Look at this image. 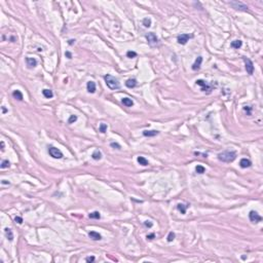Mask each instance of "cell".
Here are the masks:
<instances>
[{
  "label": "cell",
  "instance_id": "cell-27",
  "mask_svg": "<svg viewBox=\"0 0 263 263\" xmlns=\"http://www.w3.org/2000/svg\"><path fill=\"white\" fill-rule=\"evenodd\" d=\"M143 25H144L146 28H149V27L151 26V19H149V17L143 19Z\"/></svg>",
  "mask_w": 263,
  "mask_h": 263
},
{
  "label": "cell",
  "instance_id": "cell-38",
  "mask_svg": "<svg viewBox=\"0 0 263 263\" xmlns=\"http://www.w3.org/2000/svg\"><path fill=\"white\" fill-rule=\"evenodd\" d=\"M65 56L68 58V59H71V58H72V55H71V52H70V51H66Z\"/></svg>",
  "mask_w": 263,
  "mask_h": 263
},
{
  "label": "cell",
  "instance_id": "cell-36",
  "mask_svg": "<svg viewBox=\"0 0 263 263\" xmlns=\"http://www.w3.org/2000/svg\"><path fill=\"white\" fill-rule=\"evenodd\" d=\"M85 261H86V262H94V261H95V257H94V256L86 257V258H85Z\"/></svg>",
  "mask_w": 263,
  "mask_h": 263
},
{
  "label": "cell",
  "instance_id": "cell-22",
  "mask_svg": "<svg viewBox=\"0 0 263 263\" xmlns=\"http://www.w3.org/2000/svg\"><path fill=\"white\" fill-rule=\"evenodd\" d=\"M137 162L139 163V164H141V165H143V166H146V165L149 164L148 160L145 157H143V156H139V157L137 158Z\"/></svg>",
  "mask_w": 263,
  "mask_h": 263
},
{
  "label": "cell",
  "instance_id": "cell-30",
  "mask_svg": "<svg viewBox=\"0 0 263 263\" xmlns=\"http://www.w3.org/2000/svg\"><path fill=\"white\" fill-rule=\"evenodd\" d=\"M99 131L101 132V133H105V132L107 131V124H106V123H101V124H100Z\"/></svg>",
  "mask_w": 263,
  "mask_h": 263
},
{
  "label": "cell",
  "instance_id": "cell-32",
  "mask_svg": "<svg viewBox=\"0 0 263 263\" xmlns=\"http://www.w3.org/2000/svg\"><path fill=\"white\" fill-rule=\"evenodd\" d=\"M127 57H128V58H130V59H133V58L137 57V52L130 50V51H128V52H127Z\"/></svg>",
  "mask_w": 263,
  "mask_h": 263
},
{
  "label": "cell",
  "instance_id": "cell-16",
  "mask_svg": "<svg viewBox=\"0 0 263 263\" xmlns=\"http://www.w3.org/2000/svg\"><path fill=\"white\" fill-rule=\"evenodd\" d=\"M231 47L234 49H238L242 47V45H243V41L242 40H234V41H232L231 42Z\"/></svg>",
  "mask_w": 263,
  "mask_h": 263
},
{
  "label": "cell",
  "instance_id": "cell-10",
  "mask_svg": "<svg viewBox=\"0 0 263 263\" xmlns=\"http://www.w3.org/2000/svg\"><path fill=\"white\" fill-rule=\"evenodd\" d=\"M26 63H27V66L29 68H35L37 66V60L34 59V58H30V57H27L26 58Z\"/></svg>",
  "mask_w": 263,
  "mask_h": 263
},
{
  "label": "cell",
  "instance_id": "cell-19",
  "mask_svg": "<svg viewBox=\"0 0 263 263\" xmlns=\"http://www.w3.org/2000/svg\"><path fill=\"white\" fill-rule=\"evenodd\" d=\"M121 103L124 105V106H127V107H132L133 105H134V102H133V100L130 98H123L121 100Z\"/></svg>",
  "mask_w": 263,
  "mask_h": 263
},
{
  "label": "cell",
  "instance_id": "cell-26",
  "mask_svg": "<svg viewBox=\"0 0 263 263\" xmlns=\"http://www.w3.org/2000/svg\"><path fill=\"white\" fill-rule=\"evenodd\" d=\"M195 172H196L197 174H204L206 172V169H205V166L198 164V165L195 166Z\"/></svg>",
  "mask_w": 263,
  "mask_h": 263
},
{
  "label": "cell",
  "instance_id": "cell-34",
  "mask_svg": "<svg viewBox=\"0 0 263 263\" xmlns=\"http://www.w3.org/2000/svg\"><path fill=\"white\" fill-rule=\"evenodd\" d=\"M144 225H145L146 227H148V228H151V227L153 226V223H152L151 221H145V222H144Z\"/></svg>",
  "mask_w": 263,
  "mask_h": 263
},
{
  "label": "cell",
  "instance_id": "cell-8",
  "mask_svg": "<svg viewBox=\"0 0 263 263\" xmlns=\"http://www.w3.org/2000/svg\"><path fill=\"white\" fill-rule=\"evenodd\" d=\"M145 37H146V39H147L148 43L151 44V45H154V44H156V43L158 42L157 36H156L153 32H149L148 34H146Z\"/></svg>",
  "mask_w": 263,
  "mask_h": 263
},
{
  "label": "cell",
  "instance_id": "cell-41",
  "mask_svg": "<svg viewBox=\"0 0 263 263\" xmlns=\"http://www.w3.org/2000/svg\"><path fill=\"white\" fill-rule=\"evenodd\" d=\"M74 42H75V40H73V39H71V40H69V44H70V45H72V44H73V43H74Z\"/></svg>",
  "mask_w": 263,
  "mask_h": 263
},
{
  "label": "cell",
  "instance_id": "cell-1",
  "mask_svg": "<svg viewBox=\"0 0 263 263\" xmlns=\"http://www.w3.org/2000/svg\"><path fill=\"white\" fill-rule=\"evenodd\" d=\"M236 158V152L235 151H223L218 154V159L223 163H232Z\"/></svg>",
  "mask_w": 263,
  "mask_h": 263
},
{
  "label": "cell",
  "instance_id": "cell-6",
  "mask_svg": "<svg viewBox=\"0 0 263 263\" xmlns=\"http://www.w3.org/2000/svg\"><path fill=\"white\" fill-rule=\"evenodd\" d=\"M249 219H250V221L253 222V223H258V222H260V221L262 220V217L257 213V212H255V211H250V213H249Z\"/></svg>",
  "mask_w": 263,
  "mask_h": 263
},
{
  "label": "cell",
  "instance_id": "cell-5",
  "mask_svg": "<svg viewBox=\"0 0 263 263\" xmlns=\"http://www.w3.org/2000/svg\"><path fill=\"white\" fill-rule=\"evenodd\" d=\"M243 60H244V62H245L246 70H247V72H248V74L252 75V74L254 73V64H253V62H252L250 59L246 58V57H244Z\"/></svg>",
  "mask_w": 263,
  "mask_h": 263
},
{
  "label": "cell",
  "instance_id": "cell-14",
  "mask_svg": "<svg viewBox=\"0 0 263 263\" xmlns=\"http://www.w3.org/2000/svg\"><path fill=\"white\" fill-rule=\"evenodd\" d=\"M201 62H202V58H201V57H197V59L195 60V62H194V63H193V65H192V70L197 71V70L200 68Z\"/></svg>",
  "mask_w": 263,
  "mask_h": 263
},
{
  "label": "cell",
  "instance_id": "cell-31",
  "mask_svg": "<svg viewBox=\"0 0 263 263\" xmlns=\"http://www.w3.org/2000/svg\"><path fill=\"white\" fill-rule=\"evenodd\" d=\"M77 120V116L76 115H71L70 117H69V119H68V123H73V122H75Z\"/></svg>",
  "mask_w": 263,
  "mask_h": 263
},
{
  "label": "cell",
  "instance_id": "cell-33",
  "mask_svg": "<svg viewBox=\"0 0 263 263\" xmlns=\"http://www.w3.org/2000/svg\"><path fill=\"white\" fill-rule=\"evenodd\" d=\"M110 146L112 148H115V149H121V146H120L118 143H116V142H112V143L110 144Z\"/></svg>",
  "mask_w": 263,
  "mask_h": 263
},
{
  "label": "cell",
  "instance_id": "cell-21",
  "mask_svg": "<svg viewBox=\"0 0 263 263\" xmlns=\"http://www.w3.org/2000/svg\"><path fill=\"white\" fill-rule=\"evenodd\" d=\"M42 95L45 97L46 99H50L53 97V93H52V91H50V89H47V88H45V89H43L42 91Z\"/></svg>",
  "mask_w": 263,
  "mask_h": 263
},
{
  "label": "cell",
  "instance_id": "cell-43",
  "mask_svg": "<svg viewBox=\"0 0 263 263\" xmlns=\"http://www.w3.org/2000/svg\"><path fill=\"white\" fill-rule=\"evenodd\" d=\"M6 111H7V110H6V108H5V107H2V112H3V113H5Z\"/></svg>",
  "mask_w": 263,
  "mask_h": 263
},
{
  "label": "cell",
  "instance_id": "cell-28",
  "mask_svg": "<svg viewBox=\"0 0 263 263\" xmlns=\"http://www.w3.org/2000/svg\"><path fill=\"white\" fill-rule=\"evenodd\" d=\"M175 236H176V235H175V233H174L173 231H171V232L169 233V235H168V242H169V243L173 242V241L175 240Z\"/></svg>",
  "mask_w": 263,
  "mask_h": 263
},
{
  "label": "cell",
  "instance_id": "cell-15",
  "mask_svg": "<svg viewBox=\"0 0 263 263\" xmlns=\"http://www.w3.org/2000/svg\"><path fill=\"white\" fill-rule=\"evenodd\" d=\"M159 134L158 131H155V130H151V131H144L143 132V135L145 137H155Z\"/></svg>",
  "mask_w": 263,
  "mask_h": 263
},
{
  "label": "cell",
  "instance_id": "cell-24",
  "mask_svg": "<svg viewBox=\"0 0 263 263\" xmlns=\"http://www.w3.org/2000/svg\"><path fill=\"white\" fill-rule=\"evenodd\" d=\"M187 208H188V206H186V205H183V204H178V206H177V209L179 210L181 212V214H186V210H187Z\"/></svg>",
  "mask_w": 263,
  "mask_h": 263
},
{
  "label": "cell",
  "instance_id": "cell-25",
  "mask_svg": "<svg viewBox=\"0 0 263 263\" xmlns=\"http://www.w3.org/2000/svg\"><path fill=\"white\" fill-rule=\"evenodd\" d=\"M88 217H89L91 219H97V220H99V219L101 218V215H100L99 212L95 211V212H93V213L89 214V215H88Z\"/></svg>",
  "mask_w": 263,
  "mask_h": 263
},
{
  "label": "cell",
  "instance_id": "cell-29",
  "mask_svg": "<svg viewBox=\"0 0 263 263\" xmlns=\"http://www.w3.org/2000/svg\"><path fill=\"white\" fill-rule=\"evenodd\" d=\"M0 166H1V169H6V168H9V166H10V164H9V162H8V160H6V159H5V160H3V162H2V164H1Z\"/></svg>",
  "mask_w": 263,
  "mask_h": 263
},
{
  "label": "cell",
  "instance_id": "cell-9",
  "mask_svg": "<svg viewBox=\"0 0 263 263\" xmlns=\"http://www.w3.org/2000/svg\"><path fill=\"white\" fill-rule=\"evenodd\" d=\"M190 38H191V35H189V34H181V35H179V36L177 37V41H178V43L184 45V44L187 43V41H188Z\"/></svg>",
  "mask_w": 263,
  "mask_h": 263
},
{
  "label": "cell",
  "instance_id": "cell-37",
  "mask_svg": "<svg viewBox=\"0 0 263 263\" xmlns=\"http://www.w3.org/2000/svg\"><path fill=\"white\" fill-rule=\"evenodd\" d=\"M15 221H16V223H19V224H22V223H23V219H22L21 217H16V218H15Z\"/></svg>",
  "mask_w": 263,
  "mask_h": 263
},
{
  "label": "cell",
  "instance_id": "cell-17",
  "mask_svg": "<svg viewBox=\"0 0 263 263\" xmlns=\"http://www.w3.org/2000/svg\"><path fill=\"white\" fill-rule=\"evenodd\" d=\"M4 233H5V236L8 241H13L14 240V233H13V230L10 228H5L4 230Z\"/></svg>",
  "mask_w": 263,
  "mask_h": 263
},
{
  "label": "cell",
  "instance_id": "cell-35",
  "mask_svg": "<svg viewBox=\"0 0 263 263\" xmlns=\"http://www.w3.org/2000/svg\"><path fill=\"white\" fill-rule=\"evenodd\" d=\"M244 110L246 111L248 115H251V110H252V108H251V107H249V106H245V107H244Z\"/></svg>",
  "mask_w": 263,
  "mask_h": 263
},
{
  "label": "cell",
  "instance_id": "cell-42",
  "mask_svg": "<svg viewBox=\"0 0 263 263\" xmlns=\"http://www.w3.org/2000/svg\"><path fill=\"white\" fill-rule=\"evenodd\" d=\"M2 184H9V182L7 180H2Z\"/></svg>",
  "mask_w": 263,
  "mask_h": 263
},
{
  "label": "cell",
  "instance_id": "cell-20",
  "mask_svg": "<svg viewBox=\"0 0 263 263\" xmlns=\"http://www.w3.org/2000/svg\"><path fill=\"white\" fill-rule=\"evenodd\" d=\"M92 157L95 159V160H100L102 158V152L100 150H95L92 154Z\"/></svg>",
  "mask_w": 263,
  "mask_h": 263
},
{
  "label": "cell",
  "instance_id": "cell-12",
  "mask_svg": "<svg viewBox=\"0 0 263 263\" xmlns=\"http://www.w3.org/2000/svg\"><path fill=\"white\" fill-rule=\"evenodd\" d=\"M251 160L250 159H248V158H242L241 159V162H240V165H241V168H243V169H247V168H250L251 166Z\"/></svg>",
  "mask_w": 263,
  "mask_h": 263
},
{
  "label": "cell",
  "instance_id": "cell-4",
  "mask_svg": "<svg viewBox=\"0 0 263 263\" xmlns=\"http://www.w3.org/2000/svg\"><path fill=\"white\" fill-rule=\"evenodd\" d=\"M196 84L201 87V91H202V92H209V93H210V92L212 91V88H213L212 85H210L208 82L202 80V79H198V80H196Z\"/></svg>",
  "mask_w": 263,
  "mask_h": 263
},
{
  "label": "cell",
  "instance_id": "cell-13",
  "mask_svg": "<svg viewBox=\"0 0 263 263\" xmlns=\"http://www.w3.org/2000/svg\"><path fill=\"white\" fill-rule=\"evenodd\" d=\"M86 88H87V92L91 93V94H94L96 92V83L94 81H88L87 84H86Z\"/></svg>",
  "mask_w": 263,
  "mask_h": 263
},
{
  "label": "cell",
  "instance_id": "cell-39",
  "mask_svg": "<svg viewBox=\"0 0 263 263\" xmlns=\"http://www.w3.org/2000/svg\"><path fill=\"white\" fill-rule=\"evenodd\" d=\"M154 236H155V234H154V233H151V234L147 235V238L148 240H153V238H154Z\"/></svg>",
  "mask_w": 263,
  "mask_h": 263
},
{
  "label": "cell",
  "instance_id": "cell-40",
  "mask_svg": "<svg viewBox=\"0 0 263 263\" xmlns=\"http://www.w3.org/2000/svg\"><path fill=\"white\" fill-rule=\"evenodd\" d=\"M1 150H2V151L4 150V142H3V141H1Z\"/></svg>",
  "mask_w": 263,
  "mask_h": 263
},
{
  "label": "cell",
  "instance_id": "cell-11",
  "mask_svg": "<svg viewBox=\"0 0 263 263\" xmlns=\"http://www.w3.org/2000/svg\"><path fill=\"white\" fill-rule=\"evenodd\" d=\"M88 236L93 241H100V240H102V235L99 232H96V231H89L88 232Z\"/></svg>",
  "mask_w": 263,
  "mask_h": 263
},
{
  "label": "cell",
  "instance_id": "cell-2",
  "mask_svg": "<svg viewBox=\"0 0 263 263\" xmlns=\"http://www.w3.org/2000/svg\"><path fill=\"white\" fill-rule=\"evenodd\" d=\"M104 79H105V82L107 84V86L110 88V89H118L120 87V83L118 81L117 78H115L114 76L112 75H105L104 76Z\"/></svg>",
  "mask_w": 263,
  "mask_h": 263
},
{
  "label": "cell",
  "instance_id": "cell-3",
  "mask_svg": "<svg viewBox=\"0 0 263 263\" xmlns=\"http://www.w3.org/2000/svg\"><path fill=\"white\" fill-rule=\"evenodd\" d=\"M49 153L51 157L57 158V159H60V158L63 157L62 151H61L60 149H58V148L53 147V146H49Z\"/></svg>",
  "mask_w": 263,
  "mask_h": 263
},
{
  "label": "cell",
  "instance_id": "cell-7",
  "mask_svg": "<svg viewBox=\"0 0 263 263\" xmlns=\"http://www.w3.org/2000/svg\"><path fill=\"white\" fill-rule=\"evenodd\" d=\"M229 4L232 6V7H233V8H235V9H238V10H245V11L248 10V6L245 5L243 2H240V1H232V2H230Z\"/></svg>",
  "mask_w": 263,
  "mask_h": 263
},
{
  "label": "cell",
  "instance_id": "cell-23",
  "mask_svg": "<svg viewBox=\"0 0 263 263\" xmlns=\"http://www.w3.org/2000/svg\"><path fill=\"white\" fill-rule=\"evenodd\" d=\"M125 85L129 87V88H133V87H135L136 85H137V80L136 79H128L127 82H125Z\"/></svg>",
  "mask_w": 263,
  "mask_h": 263
},
{
  "label": "cell",
  "instance_id": "cell-18",
  "mask_svg": "<svg viewBox=\"0 0 263 263\" xmlns=\"http://www.w3.org/2000/svg\"><path fill=\"white\" fill-rule=\"evenodd\" d=\"M13 97L17 100V101H22L23 100V94L21 93V91H19V89H16V91H14V93H13Z\"/></svg>",
  "mask_w": 263,
  "mask_h": 263
}]
</instances>
